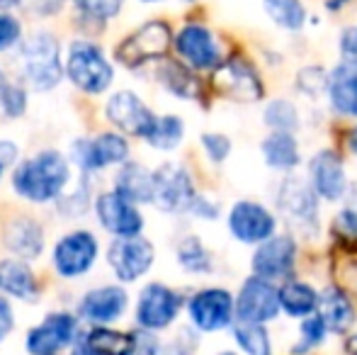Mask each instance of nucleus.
Instances as JSON below:
<instances>
[{"label":"nucleus","mask_w":357,"mask_h":355,"mask_svg":"<svg viewBox=\"0 0 357 355\" xmlns=\"http://www.w3.org/2000/svg\"><path fill=\"white\" fill-rule=\"evenodd\" d=\"M71 158L59 149H42L13 168L10 185L24 202L49 204L59 202L71 185Z\"/></svg>","instance_id":"obj_1"},{"label":"nucleus","mask_w":357,"mask_h":355,"mask_svg":"<svg viewBox=\"0 0 357 355\" xmlns=\"http://www.w3.org/2000/svg\"><path fill=\"white\" fill-rule=\"evenodd\" d=\"M278 217L289 227V234L301 239L319 236L321 229V197L311 188L309 178L287 173L275 192Z\"/></svg>","instance_id":"obj_2"},{"label":"nucleus","mask_w":357,"mask_h":355,"mask_svg":"<svg viewBox=\"0 0 357 355\" xmlns=\"http://www.w3.org/2000/svg\"><path fill=\"white\" fill-rule=\"evenodd\" d=\"M20 71L22 81L37 93H49L66 76V59L61 56V44L52 32L29 34L20 44Z\"/></svg>","instance_id":"obj_3"},{"label":"nucleus","mask_w":357,"mask_h":355,"mask_svg":"<svg viewBox=\"0 0 357 355\" xmlns=\"http://www.w3.org/2000/svg\"><path fill=\"white\" fill-rule=\"evenodd\" d=\"M66 78L85 95H102L114 83V66L102 47L90 39H75L66 52Z\"/></svg>","instance_id":"obj_4"},{"label":"nucleus","mask_w":357,"mask_h":355,"mask_svg":"<svg viewBox=\"0 0 357 355\" xmlns=\"http://www.w3.org/2000/svg\"><path fill=\"white\" fill-rule=\"evenodd\" d=\"M212 90L236 105H255L265 100V81L253 59L245 54H229L212 71Z\"/></svg>","instance_id":"obj_5"},{"label":"nucleus","mask_w":357,"mask_h":355,"mask_svg":"<svg viewBox=\"0 0 357 355\" xmlns=\"http://www.w3.org/2000/svg\"><path fill=\"white\" fill-rule=\"evenodd\" d=\"M173 39L175 32L165 20H149L119 42L114 56L124 68L137 71L149 63H160L163 59H168Z\"/></svg>","instance_id":"obj_6"},{"label":"nucleus","mask_w":357,"mask_h":355,"mask_svg":"<svg viewBox=\"0 0 357 355\" xmlns=\"http://www.w3.org/2000/svg\"><path fill=\"white\" fill-rule=\"evenodd\" d=\"M190 326L199 333L229 331L236 324V294L219 285H209L192 292L185 302Z\"/></svg>","instance_id":"obj_7"},{"label":"nucleus","mask_w":357,"mask_h":355,"mask_svg":"<svg viewBox=\"0 0 357 355\" xmlns=\"http://www.w3.org/2000/svg\"><path fill=\"white\" fill-rule=\"evenodd\" d=\"M173 52L178 54L180 61L188 63L197 73H212L226 59L221 39L216 37L209 24L199 22V20H190L175 32Z\"/></svg>","instance_id":"obj_8"},{"label":"nucleus","mask_w":357,"mask_h":355,"mask_svg":"<svg viewBox=\"0 0 357 355\" xmlns=\"http://www.w3.org/2000/svg\"><path fill=\"white\" fill-rule=\"evenodd\" d=\"M132 156L129 137L117 129L100 132L90 139H78L71 146V161L83 173H102L109 168H119Z\"/></svg>","instance_id":"obj_9"},{"label":"nucleus","mask_w":357,"mask_h":355,"mask_svg":"<svg viewBox=\"0 0 357 355\" xmlns=\"http://www.w3.org/2000/svg\"><path fill=\"white\" fill-rule=\"evenodd\" d=\"M185 307V297L165 282H146L137 297L134 322L139 328L160 333L178 322Z\"/></svg>","instance_id":"obj_10"},{"label":"nucleus","mask_w":357,"mask_h":355,"mask_svg":"<svg viewBox=\"0 0 357 355\" xmlns=\"http://www.w3.org/2000/svg\"><path fill=\"white\" fill-rule=\"evenodd\" d=\"M100 239L90 229L63 234L52 248V268L61 280H78L98 266Z\"/></svg>","instance_id":"obj_11"},{"label":"nucleus","mask_w":357,"mask_h":355,"mask_svg":"<svg viewBox=\"0 0 357 355\" xmlns=\"http://www.w3.org/2000/svg\"><path fill=\"white\" fill-rule=\"evenodd\" d=\"M153 207L163 214H188L195 197L199 195L188 166L178 161H165L153 168Z\"/></svg>","instance_id":"obj_12"},{"label":"nucleus","mask_w":357,"mask_h":355,"mask_svg":"<svg viewBox=\"0 0 357 355\" xmlns=\"http://www.w3.org/2000/svg\"><path fill=\"white\" fill-rule=\"evenodd\" d=\"M80 322L83 319L73 312L47 314L24 333V351L27 355H61L63 351H71L75 338L83 331Z\"/></svg>","instance_id":"obj_13"},{"label":"nucleus","mask_w":357,"mask_h":355,"mask_svg":"<svg viewBox=\"0 0 357 355\" xmlns=\"http://www.w3.org/2000/svg\"><path fill=\"white\" fill-rule=\"evenodd\" d=\"M278 214L265 207L258 199H236L226 214V229L234 236V241L243 246H258L278 234Z\"/></svg>","instance_id":"obj_14"},{"label":"nucleus","mask_w":357,"mask_h":355,"mask_svg":"<svg viewBox=\"0 0 357 355\" xmlns=\"http://www.w3.org/2000/svg\"><path fill=\"white\" fill-rule=\"evenodd\" d=\"M282 314L278 282L250 273L236 292V324H273Z\"/></svg>","instance_id":"obj_15"},{"label":"nucleus","mask_w":357,"mask_h":355,"mask_svg":"<svg viewBox=\"0 0 357 355\" xmlns=\"http://www.w3.org/2000/svg\"><path fill=\"white\" fill-rule=\"evenodd\" d=\"M95 219L98 224L114 239L124 236H142L146 219L142 212V204L132 202L117 190H105L93 199Z\"/></svg>","instance_id":"obj_16"},{"label":"nucleus","mask_w":357,"mask_h":355,"mask_svg":"<svg viewBox=\"0 0 357 355\" xmlns=\"http://www.w3.org/2000/svg\"><path fill=\"white\" fill-rule=\"evenodd\" d=\"M296 258H299V243H296L294 234H275L253 248L250 273L270 280V282H284V280L294 278Z\"/></svg>","instance_id":"obj_17"},{"label":"nucleus","mask_w":357,"mask_h":355,"mask_svg":"<svg viewBox=\"0 0 357 355\" xmlns=\"http://www.w3.org/2000/svg\"><path fill=\"white\" fill-rule=\"evenodd\" d=\"M107 268L122 285H134L151 273L155 263V246L146 236L114 239L107 246Z\"/></svg>","instance_id":"obj_18"},{"label":"nucleus","mask_w":357,"mask_h":355,"mask_svg":"<svg viewBox=\"0 0 357 355\" xmlns=\"http://www.w3.org/2000/svg\"><path fill=\"white\" fill-rule=\"evenodd\" d=\"M105 117L117 132L134 139H144L151 134L158 114L144 103V98L134 90H117L105 103Z\"/></svg>","instance_id":"obj_19"},{"label":"nucleus","mask_w":357,"mask_h":355,"mask_svg":"<svg viewBox=\"0 0 357 355\" xmlns=\"http://www.w3.org/2000/svg\"><path fill=\"white\" fill-rule=\"evenodd\" d=\"M129 309V292L122 282L90 287L78 302V317L90 326H114Z\"/></svg>","instance_id":"obj_20"},{"label":"nucleus","mask_w":357,"mask_h":355,"mask_svg":"<svg viewBox=\"0 0 357 355\" xmlns=\"http://www.w3.org/2000/svg\"><path fill=\"white\" fill-rule=\"evenodd\" d=\"M306 178H309L311 188L319 192L324 202H340L345 195L350 192V180L345 171V161L335 149H319L314 156L309 158V168H306Z\"/></svg>","instance_id":"obj_21"},{"label":"nucleus","mask_w":357,"mask_h":355,"mask_svg":"<svg viewBox=\"0 0 357 355\" xmlns=\"http://www.w3.org/2000/svg\"><path fill=\"white\" fill-rule=\"evenodd\" d=\"M0 243H3V248L10 256L32 263L47 248V232H44L39 219L29 217V214H17V217L8 219L3 224Z\"/></svg>","instance_id":"obj_22"},{"label":"nucleus","mask_w":357,"mask_h":355,"mask_svg":"<svg viewBox=\"0 0 357 355\" xmlns=\"http://www.w3.org/2000/svg\"><path fill=\"white\" fill-rule=\"evenodd\" d=\"M39 292H42V285L29 261L15 256L0 261V294L17 302H37Z\"/></svg>","instance_id":"obj_23"},{"label":"nucleus","mask_w":357,"mask_h":355,"mask_svg":"<svg viewBox=\"0 0 357 355\" xmlns=\"http://www.w3.org/2000/svg\"><path fill=\"white\" fill-rule=\"evenodd\" d=\"M132 331H119L112 326H88L80 331L71 346V355H129Z\"/></svg>","instance_id":"obj_24"},{"label":"nucleus","mask_w":357,"mask_h":355,"mask_svg":"<svg viewBox=\"0 0 357 355\" xmlns=\"http://www.w3.org/2000/svg\"><path fill=\"white\" fill-rule=\"evenodd\" d=\"M331 109L340 117L357 119V63L338 61L328 73V93H326Z\"/></svg>","instance_id":"obj_25"},{"label":"nucleus","mask_w":357,"mask_h":355,"mask_svg":"<svg viewBox=\"0 0 357 355\" xmlns=\"http://www.w3.org/2000/svg\"><path fill=\"white\" fill-rule=\"evenodd\" d=\"M319 314L324 317L331 333H340V336H348L357 322V309L353 297L340 285H328V287L321 289Z\"/></svg>","instance_id":"obj_26"},{"label":"nucleus","mask_w":357,"mask_h":355,"mask_svg":"<svg viewBox=\"0 0 357 355\" xmlns=\"http://www.w3.org/2000/svg\"><path fill=\"white\" fill-rule=\"evenodd\" d=\"M155 78H158L163 90H168L170 95H175L180 100H199L204 93L199 73L195 68H190L188 63H183L180 59H163L158 63Z\"/></svg>","instance_id":"obj_27"},{"label":"nucleus","mask_w":357,"mask_h":355,"mask_svg":"<svg viewBox=\"0 0 357 355\" xmlns=\"http://www.w3.org/2000/svg\"><path fill=\"white\" fill-rule=\"evenodd\" d=\"M260 153L270 171L294 173L301 166V146L296 134L289 132H268V137L260 142Z\"/></svg>","instance_id":"obj_28"},{"label":"nucleus","mask_w":357,"mask_h":355,"mask_svg":"<svg viewBox=\"0 0 357 355\" xmlns=\"http://www.w3.org/2000/svg\"><path fill=\"white\" fill-rule=\"evenodd\" d=\"M112 188L137 204H153V188H155L153 171L139 161L122 163L117 168V173H114Z\"/></svg>","instance_id":"obj_29"},{"label":"nucleus","mask_w":357,"mask_h":355,"mask_svg":"<svg viewBox=\"0 0 357 355\" xmlns=\"http://www.w3.org/2000/svg\"><path fill=\"white\" fill-rule=\"evenodd\" d=\"M321 292L311 282L299 278H289L280 282V304L282 314L289 319H306L319 312Z\"/></svg>","instance_id":"obj_30"},{"label":"nucleus","mask_w":357,"mask_h":355,"mask_svg":"<svg viewBox=\"0 0 357 355\" xmlns=\"http://www.w3.org/2000/svg\"><path fill=\"white\" fill-rule=\"evenodd\" d=\"M175 261L188 275H212L216 270L214 253L204 246L202 236L197 234H188L180 239L175 246Z\"/></svg>","instance_id":"obj_31"},{"label":"nucleus","mask_w":357,"mask_h":355,"mask_svg":"<svg viewBox=\"0 0 357 355\" xmlns=\"http://www.w3.org/2000/svg\"><path fill=\"white\" fill-rule=\"evenodd\" d=\"M263 10L275 27L296 34L309 22V8L304 0H263Z\"/></svg>","instance_id":"obj_32"},{"label":"nucleus","mask_w":357,"mask_h":355,"mask_svg":"<svg viewBox=\"0 0 357 355\" xmlns=\"http://www.w3.org/2000/svg\"><path fill=\"white\" fill-rule=\"evenodd\" d=\"M183 142H185V119L180 114H158L151 134L144 139L146 146L163 153L180 149Z\"/></svg>","instance_id":"obj_33"},{"label":"nucleus","mask_w":357,"mask_h":355,"mask_svg":"<svg viewBox=\"0 0 357 355\" xmlns=\"http://www.w3.org/2000/svg\"><path fill=\"white\" fill-rule=\"evenodd\" d=\"M231 336L241 355H275L273 338L265 324H234Z\"/></svg>","instance_id":"obj_34"},{"label":"nucleus","mask_w":357,"mask_h":355,"mask_svg":"<svg viewBox=\"0 0 357 355\" xmlns=\"http://www.w3.org/2000/svg\"><path fill=\"white\" fill-rule=\"evenodd\" d=\"M263 124L268 127V132L296 134L301 127L299 107L289 98H273L263 107Z\"/></svg>","instance_id":"obj_35"},{"label":"nucleus","mask_w":357,"mask_h":355,"mask_svg":"<svg viewBox=\"0 0 357 355\" xmlns=\"http://www.w3.org/2000/svg\"><path fill=\"white\" fill-rule=\"evenodd\" d=\"M331 328L326 326L324 317L319 312L306 319H299V336L291 343L289 355H311L316 348H321L328 338Z\"/></svg>","instance_id":"obj_36"},{"label":"nucleus","mask_w":357,"mask_h":355,"mask_svg":"<svg viewBox=\"0 0 357 355\" xmlns=\"http://www.w3.org/2000/svg\"><path fill=\"white\" fill-rule=\"evenodd\" d=\"M73 8L78 17L88 22H109L124 8V0H73Z\"/></svg>","instance_id":"obj_37"},{"label":"nucleus","mask_w":357,"mask_h":355,"mask_svg":"<svg viewBox=\"0 0 357 355\" xmlns=\"http://www.w3.org/2000/svg\"><path fill=\"white\" fill-rule=\"evenodd\" d=\"M328 73L324 66H304L294 78V88L306 98H321L328 93Z\"/></svg>","instance_id":"obj_38"},{"label":"nucleus","mask_w":357,"mask_h":355,"mask_svg":"<svg viewBox=\"0 0 357 355\" xmlns=\"http://www.w3.org/2000/svg\"><path fill=\"white\" fill-rule=\"evenodd\" d=\"M27 88L20 86V83L5 81L0 88V112L10 119H20L27 112Z\"/></svg>","instance_id":"obj_39"},{"label":"nucleus","mask_w":357,"mask_h":355,"mask_svg":"<svg viewBox=\"0 0 357 355\" xmlns=\"http://www.w3.org/2000/svg\"><path fill=\"white\" fill-rule=\"evenodd\" d=\"M199 346H202V338L195 326H183L173 333L170 341L163 343L160 355H197Z\"/></svg>","instance_id":"obj_40"},{"label":"nucleus","mask_w":357,"mask_h":355,"mask_svg":"<svg viewBox=\"0 0 357 355\" xmlns=\"http://www.w3.org/2000/svg\"><path fill=\"white\" fill-rule=\"evenodd\" d=\"M199 146H202L207 161L214 163V166H224L229 161L231 151H234V142L224 132H204L199 137Z\"/></svg>","instance_id":"obj_41"},{"label":"nucleus","mask_w":357,"mask_h":355,"mask_svg":"<svg viewBox=\"0 0 357 355\" xmlns=\"http://www.w3.org/2000/svg\"><path fill=\"white\" fill-rule=\"evenodd\" d=\"M22 44V22L13 13L0 10V54Z\"/></svg>","instance_id":"obj_42"},{"label":"nucleus","mask_w":357,"mask_h":355,"mask_svg":"<svg viewBox=\"0 0 357 355\" xmlns=\"http://www.w3.org/2000/svg\"><path fill=\"white\" fill-rule=\"evenodd\" d=\"M333 232L345 241H357V204H345L333 217Z\"/></svg>","instance_id":"obj_43"},{"label":"nucleus","mask_w":357,"mask_h":355,"mask_svg":"<svg viewBox=\"0 0 357 355\" xmlns=\"http://www.w3.org/2000/svg\"><path fill=\"white\" fill-rule=\"evenodd\" d=\"M132 351L129 355H160V348H163V341L158 338V333L146 331V328H134L132 331Z\"/></svg>","instance_id":"obj_44"},{"label":"nucleus","mask_w":357,"mask_h":355,"mask_svg":"<svg viewBox=\"0 0 357 355\" xmlns=\"http://www.w3.org/2000/svg\"><path fill=\"white\" fill-rule=\"evenodd\" d=\"M188 214L195 219H202V222H214V219H219V214H221V204L216 202V199L199 192L197 197H195V202Z\"/></svg>","instance_id":"obj_45"},{"label":"nucleus","mask_w":357,"mask_h":355,"mask_svg":"<svg viewBox=\"0 0 357 355\" xmlns=\"http://www.w3.org/2000/svg\"><path fill=\"white\" fill-rule=\"evenodd\" d=\"M338 54L340 61L357 63V24H345L338 34Z\"/></svg>","instance_id":"obj_46"},{"label":"nucleus","mask_w":357,"mask_h":355,"mask_svg":"<svg viewBox=\"0 0 357 355\" xmlns=\"http://www.w3.org/2000/svg\"><path fill=\"white\" fill-rule=\"evenodd\" d=\"M59 204H61V212L63 214H80V212H85L88 207H93V199H90L88 190L80 188L78 192L71 195V197H61V199H59Z\"/></svg>","instance_id":"obj_47"},{"label":"nucleus","mask_w":357,"mask_h":355,"mask_svg":"<svg viewBox=\"0 0 357 355\" xmlns=\"http://www.w3.org/2000/svg\"><path fill=\"white\" fill-rule=\"evenodd\" d=\"M15 309H13V302L10 297L0 294V343H5V338L15 331Z\"/></svg>","instance_id":"obj_48"},{"label":"nucleus","mask_w":357,"mask_h":355,"mask_svg":"<svg viewBox=\"0 0 357 355\" xmlns=\"http://www.w3.org/2000/svg\"><path fill=\"white\" fill-rule=\"evenodd\" d=\"M0 158H3L8 166H17L20 163V149L15 142H8V139H0Z\"/></svg>","instance_id":"obj_49"},{"label":"nucleus","mask_w":357,"mask_h":355,"mask_svg":"<svg viewBox=\"0 0 357 355\" xmlns=\"http://www.w3.org/2000/svg\"><path fill=\"white\" fill-rule=\"evenodd\" d=\"M61 5H63V0H32V10H37V13L44 15V17L59 13Z\"/></svg>","instance_id":"obj_50"},{"label":"nucleus","mask_w":357,"mask_h":355,"mask_svg":"<svg viewBox=\"0 0 357 355\" xmlns=\"http://www.w3.org/2000/svg\"><path fill=\"white\" fill-rule=\"evenodd\" d=\"M345 146H348V151L357 158V124H353V127L348 129V134H345Z\"/></svg>","instance_id":"obj_51"},{"label":"nucleus","mask_w":357,"mask_h":355,"mask_svg":"<svg viewBox=\"0 0 357 355\" xmlns=\"http://www.w3.org/2000/svg\"><path fill=\"white\" fill-rule=\"evenodd\" d=\"M350 3H355V0H324V8L328 10V13H340V10L348 8Z\"/></svg>","instance_id":"obj_52"},{"label":"nucleus","mask_w":357,"mask_h":355,"mask_svg":"<svg viewBox=\"0 0 357 355\" xmlns=\"http://www.w3.org/2000/svg\"><path fill=\"white\" fill-rule=\"evenodd\" d=\"M343 348H345V353H348V355H357V331H350L348 333V338H345Z\"/></svg>","instance_id":"obj_53"},{"label":"nucleus","mask_w":357,"mask_h":355,"mask_svg":"<svg viewBox=\"0 0 357 355\" xmlns=\"http://www.w3.org/2000/svg\"><path fill=\"white\" fill-rule=\"evenodd\" d=\"M24 0H0V10L3 13H10V10H15V8H20Z\"/></svg>","instance_id":"obj_54"},{"label":"nucleus","mask_w":357,"mask_h":355,"mask_svg":"<svg viewBox=\"0 0 357 355\" xmlns=\"http://www.w3.org/2000/svg\"><path fill=\"white\" fill-rule=\"evenodd\" d=\"M8 168H10L8 163H5L3 158H0V183H3V178H5V171H8Z\"/></svg>","instance_id":"obj_55"},{"label":"nucleus","mask_w":357,"mask_h":355,"mask_svg":"<svg viewBox=\"0 0 357 355\" xmlns=\"http://www.w3.org/2000/svg\"><path fill=\"white\" fill-rule=\"evenodd\" d=\"M216 355H241V353H236V351H219Z\"/></svg>","instance_id":"obj_56"},{"label":"nucleus","mask_w":357,"mask_h":355,"mask_svg":"<svg viewBox=\"0 0 357 355\" xmlns=\"http://www.w3.org/2000/svg\"><path fill=\"white\" fill-rule=\"evenodd\" d=\"M139 3H146V5H153V3H163V0H139Z\"/></svg>","instance_id":"obj_57"},{"label":"nucleus","mask_w":357,"mask_h":355,"mask_svg":"<svg viewBox=\"0 0 357 355\" xmlns=\"http://www.w3.org/2000/svg\"><path fill=\"white\" fill-rule=\"evenodd\" d=\"M183 3H197V0H183Z\"/></svg>","instance_id":"obj_58"}]
</instances>
